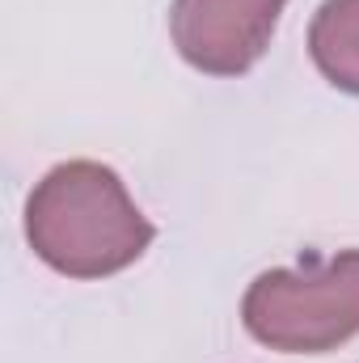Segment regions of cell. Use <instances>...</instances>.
Returning a JSON list of instances; mask_svg holds the SVG:
<instances>
[{"label": "cell", "mask_w": 359, "mask_h": 363, "mask_svg": "<svg viewBox=\"0 0 359 363\" xmlns=\"http://www.w3.org/2000/svg\"><path fill=\"white\" fill-rule=\"evenodd\" d=\"M30 250L68 279L127 271L157 237L123 178L97 161L55 165L26 203Z\"/></svg>", "instance_id": "1"}, {"label": "cell", "mask_w": 359, "mask_h": 363, "mask_svg": "<svg viewBox=\"0 0 359 363\" xmlns=\"http://www.w3.org/2000/svg\"><path fill=\"white\" fill-rule=\"evenodd\" d=\"M250 338L283 355H321L359 334V250L304 271L258 274L241 300Z\"/></svg>", "instance_id": "2"}, {"label": "cell", "mask_w": 359, "mask_h": 363, "mask_svg": "<svg viewBox=\"0 0 359 363\" xmlns=\"http://www.w3.org/2000/svg\"><path fill=\"white\" fill-rule=\"evenodd\" d=\"M283 4L287 0H174L170 34L190 68L241 77L270 47Z\"/></svg>", "instance_id": "3"}, {"label": "cell", "mask_w": 359, "mask_h": 363, "mask_svg": "<svg viewBox=\"0 0 359 363\" xmlns=\"http://www.w3.org/2000/svg\"><path fill=\"white\" fill-rule=\"evenodd\" d=\"M309 55L334 89L359 97V0H326L313 13Z\"/></svg>", "instance_id": "4"}]
</instances>
